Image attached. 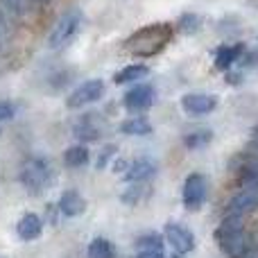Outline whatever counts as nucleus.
<instances>
[{"label":"nucleus","instance_id":"25","mask_svg":"<svg viewBox=\"0 0 258 258\" xmlns=\"http://www.w3.org/2000/svg\"><path fill=\"white\" fill-rule=\"evenodd\" d=\"M134 258H165V256H163V249H143L141 254Z\"/></svg>","mask_w":258,"mask_h":258},{"label":"nucleus","instance_id":"8","mask_svg":"<svg viewBox=\"0 0 258 258\" xmlns=\"http://www.w3.org/2000/svg\"><path fill=\"white\" fill-rule=\"evenodd\" d=\"M220 104L218 95L209 93H186L181 98V109L188 116H206V113L215 111Z\"/></svg>","mask_w":258,"mask_h":258},{"label":"nucleus","instance_id":"17","mask_svg":"<svg viewBox=\"0 0 258 258\" xmlns=\"http://www.w3.org/2000/svg\"><path fill=\"white\" fill-rule=\"evenodd\" d=\"M63 163L68 168H82V165L89 163V150L86 145H73L63 152Z\"/></svg>","mask_w":258,"mask_h":258},{"label":"nucleus","instance_id":"6","mask_svg":"<svg viewBox=\"0 0 258 258\" xmlns=\"http://www.w3.org/2000/svg\"><path fill=\"white\" fill-rule=\"evenodd\" d=\"M102 95H104V82L102 80H86L66 98V107L68 109H82V107H86V104L98 102Z\"/></svg>","mask_w":258,"mask_h":258},{"label":"nucleus","instance_id":"16","mask_svg":"<svg viewBox=\"0 0 258 258\" xmlns=\"http://www.w3.org/2000/svg\"><path fill=\"white\" fill-rule=\"evenodd\" d=\"M86 258H116V249L113 242L107 238H93L86 249Z\"/></svg>","mask_w":258,"mask_h":258},{"label":"nucleus","instance_id":"4","mask_svg":"<svg viewBox=\"0 0 258 258\" xmlns=\"http://www.w3.org/2000/svg\"><path fill=\"white\" fill-rule=\"evenodd\" d=\"M52 179V168L43 156H32L21 168V183L30 195H41Z\"/></svg>","mask_w":258,"mask_h":258},{"label":"nucleus","instance_id":"12","mask_svg":"<svg viewBox=\"0 0 258 258\" xmlns=\"http://www.w3.org/2000/svg\"><path fill=\"white\" fill-rule=\"evenodd\" d=\"M57 209L63 218H77V215H82L86 211V200L77 190H66L59 197Z\"/></svg>","mask_w":258,"mask_h":258},{"label":"nucleus","instance_id":"24","mask_svg":"<svg viewBox=\"0 0 258 258\" xmlns=\"http://www.w3.org/2000/svg\"><path fill=\"white\" fill-rule=\"evenodd\" d=\"M113 152H116V147H113V145H107V147H104V152L100 154V159H98V168H100V170L107 168V163H109V159L113 156Z\"/></svg>","mask_w":258,"mask_h":258},{"label":"nucleus","instance_id":"20","mask_svg":"<svg viewBox=\"0 0 258 258\" xmlns=\"http://www.w3.org/2000/svg\"><path fill=\"white\" fill-rule=\"evenodd\" d=\"M0 7L12 18H21L27 12V0H0Z\"/></svg>","mask_w":258,"mask_h":258},{"label":"nucleus","instance_id":"22","mask_svg":"<svg viewBox=\"0 0 258 258\" xmlns=\"http://www.w3.org/2000/svg\"><path fill=\"white\" fill-rule=\"evenodd\" d=\"M136 245L141 249H163V238L159 233H147V236H141L136 240Z\"/></svg>","mask_w":258,"mask_h":258},{"label":"nucleus","instance_id":"18","mask_svg":"<svg viewBox=\"0 0 258 258\" xmlns=\"http://www.w3.org/2000/svg\"><path fill=\"white\" fill-rule=\"evenodd\" d=\"M120 132L127 136H147L152 134V125L147 122V118H129L120 125Z\"/></svg>","mask_w":258,"mask_h":258},{"label":"nucleus","instance_id":"3","mask_svg":"<svg viewBox=\"0 0 258 258\" xmlns=\"http://www.w3.org/2000/svg\"><path fill=\"white\" fill-rule=\"evenodd\" d=\"M84 25V14L80 9H68L66 14L59 16V21L54 23V27L50 30L48 36V48L50 50H61L71 43L77 36V32Z\"/></svg>","mask_w":258,"mask_h":258},{"label":"nucleus","instance_id":"7","mask_svg":"<svg viewBox=\"0 0 258 258\" xmlns=\"http://www.w3.org/2000/svg\"><path fill=\"white\" fill-rule=\"evenodd\" d=\"M163 236L168 245L172 247L177 254H190L195 249V236L192 231L181 222H168L163 229Z\"/></svg>","mask_w":258,"mask_h":258},{"label":"nucleus","instance_id":"21","mask_svg":"<svg viewBox=\"0 0 258 258\" xmlns=\"http://www.w3.org/2000/svg\"><path fill=\"white\" fill-rule=\"evenodd\" d=\"M9 34H12V27H9V14L0 7V54H3L5 48H7Z\"/></svg>","mask_w":258,"mask_h":258},{"label":"nucleus","instance_id":"26","mask_svg":"<svg viewBox=\"0 0 258 258\" xmlns=\"http://www.w3.org/2000/svg\"><path fill=\"white\" fill-rule=\"evenodd\" d=\"M245 258H258V249H251L249 254H245Z\"/></svg>","mask_w":258,"mask_h":258},{"label":"nucleus","instance_id":"14","mask_svg":"<svg viewBox=\"0 0 258 258\" xmlns=\"http://www.w3.org/2000/svg\"><path fill=\"white\" fill-rule=\"evenodd\" d=\"M242 54V43L236 45H220L218 52H215V66L220 71H229V68L236 63V59Z\"/></svg>","mask_w":258,"mask_h":258},{"label":"nucleus","instance_id":"5","mask_svg":"<svg viewBox=\"0 0 258 258\" xmlns=\"http://www.w3.org/2000/svg\"><path fill=\"white\" fill-rule=\"evenodd\" d=\"M209 197V179L200 172H192L186 177L183 181V190H181V202L188 211H200L206 204Z\"/></svg>","mask_w":258,"mask_h":258},{"label":"nucleus","instance_id":"27","mask_svg":"<svg viewBox=\"0 0 258 258\" xmlns=\"http://www.w3.org/2000/svg\"><path fill=\"white\" fill-rule=\"evenodd\" d=\"M36 3H50V0H36Z\"/></svg>","mask_w":258,"mask_h":258},{"label":"nucleus","instance_id":"10","mask_svg":"<svg viewBox=\"0 0 258 258\" xmlns=\"http://www.w3.org/2000/svg\"><path fill=\"white\" fill-rule=\"evenodd\" d=\"M258 209V183H249L247 188H242L231 202H229V211L231 215H245Z\"/></svg>","mask_w":258,"mask_h":258},{"label":"nucleus","instance_id":"13","mask_svg":"<svg viewBox=\"0 0 258 258\" xmlns=\"http://www.w3.org/2000/svg\"><path fill=\"white\" fill-rule=\"evenodd\" d=\"M16 233L23 242L36 240V238L43 233V222H41V218L36 213H25L16 222Z\"/></svg>","mask_w":258,"mask_h":258},{"label":"nucleus","instance_id":"2","mask_svg":"<svg viewBox=\"0 0 258 258\" xmlns=\"http://www.w3.org/2000/svg\"><path fill=\"white\" fill-rule=\"evenodd\" d=\"M215 240H218L220 249H222L229 258L245 256L247 236H245V227H242V215L227 213V218L220 222L218 231H215Z\"/></svg>","mask_w":258,"mask_h":258},{"label":"nucleus","instance_id":"11","mask_svg":"<svg viewBox=\"0 0 258 258\" xmlns=\"http://www.w3.org/2000/svg\"><path fill=\"white\" fill-rule=\"evenodd\" d=\"M156 172H159V168H156L154 161L147 159V156H143V159H136L127 165L125 179L127 181H134V183H143V181H150Z\"/></svg>","mask_w":258,"mask_h":258},{"label":"nucleus","instance_id":"23","mask_svg":"<svg viewBox=\"0 0 258 258\" xmlns=\"http://www.w3.org/2000/svg\"><path fill=\"white\" fill-rule=\"evenodd\" d=\"M14 113H16V109H14L12 102H0V122L12 120Z\"/></svg>","mask_w":258,"mask_h":258},{"label":"nucleus","instance_id":"9","mask_svg":"<svg viewBox=\"0 0 258 258\" xmlns=\"http://www.w3.org/2000/svg\"><path fill=\"white\" fill-rule=\"evenodd\" d=\"M122 104H125L127 111H145L154 104V86L152 84H136L134 89H129L122 98Z\"/></svg>","mask_w":258,"mask_h":258},{"label":"nucleus","instance_id":"1","mask_svg":"<svg viewBox=\"0 0 258 258\" xmlns=\"http://www.w3.org/2000/svg\"><path fill=\"white\" fill-rule=\"evenodd\" d=\"M174 34V27L168 23H154V25H145L143 30L134 32L127 39V50L138 57H152V54L161 52L165 45L170 43Z\"/></svg>","mask_w":258,"mask_h":258},{"label":"nucleus","instance_id":"15","mask_svg":"<svg viewBox=\"0 0 258 258\" xmlns=\"http://www.w3.org/2000/svg\"><path fill=\"white\" fill-rule=\"evenodd\" d=\"M147 75H150V68L145 63H129L120 73H116V84H138Z\"/></svg>","mask_w":258,"mask_h":258},{"label":"nucleus","instance_id":"19","mask_svg":"<svg viewBox=\"0 0 258 258\" xmlns=\"http://www.w3.org/2000/svg\"><path fill=\"white\" fill-rule=\"evenodd\" d=\"M211 138H213V134H211L209 129H200V132L188 134V136L183 138V145H186L188 150H200V147H206V145H209Z\"/></svg>","mask_w":258,"mask_h":258}]
</instances>
